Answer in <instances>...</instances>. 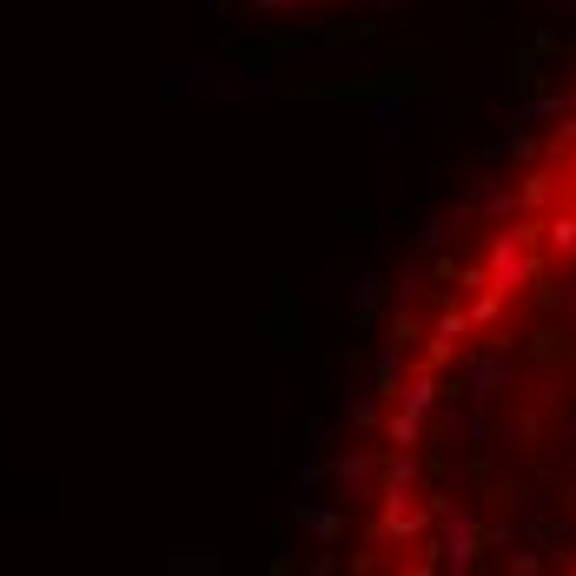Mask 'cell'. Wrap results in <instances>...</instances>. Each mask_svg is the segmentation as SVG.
Instances as JSON below:
<instances>
[{"label": "cell", "instance_id": "6da1fadb", "mask_svg": "<svg viewBox=\"0 0 576 576\" xmlns=\"http://www.w3.org/2000/svg\"><path fill=\"white\" fill-rule=\"evenodd\" d=\"M345 504L352 569L576 576V94L397 311Z\"/></svg>", "mask_w": 576, "mask_h": 576}, {"label": "cell", "instance_id": "7a4b0ae2", "mask_svg": "<svg viewBox=\"0 0 576 576\" xmlns=\"http://www.w3.org/2000/svg\"><path fill=\"white\" fill-rule=\"evenodd\" d=\"M253 8H305V0H253Z\"/></svg>", "mask_w": 576, "mask_h": 576}]
</instances>
